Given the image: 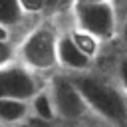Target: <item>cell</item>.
<instances>
[{
	"label": "cell",
	"mask_w": 127,
	"mask_h": 127,
	"mask_svg": "<svg viewBox=\"0 0 127 127\" xmlns=\"http://www.w3.org/2000/svg\"><path fill=\"white\" fill-rule=\"evenodd\" d=\"M71 77L79 87L91 115L115 127H127V93L119 83H113L91 71L71 73Z\"/></svg>",
	"instance_id": "1"
},
{
	"label": "cell",
	"mask_w": 127,
	"mask_h": 127,
	"mask_svg": "<svg viewBox=\"0 0 127 127\" xmlns=\"http://www.w3.org/2000/svg\"><path fill=\"white\" fill-rule=\"evenodd\" d=\"M58 38L60 34L44 24L28 32V36L16 48L20 64L34 71H52L58 67Z\"/></svg>",
	"instance_id": "2"
},
{
	"label": "cell",
	"mask_w": 127,
	"mask_h": 127,
	"mask_svg": "<svg viewBox=\"0 0 127 127\" xmlns=\"http://www.w3.org/2000/svg\"><path fill=\"white\" fill-rule=\"evenodd\" d=\"M75 28L95 36L99 42L111 40L117 30V12L113 2H75L73 0Z\"/></svg>",
	"instance_id": "3"
},
{
	"label": "cell",
	"mask_w": 127,
	"mask_h": 127,
	"mask_svg": "<svg viewBox=\"0 0 127 127\" xmlns=\"http://www.w3.org/2000/svg\"><path fill=\"white\" fill-rule=\"evenodd\" d=\"M46 85L54 99L58 119H62L65 123H75V121H81L87 115H91L71 73H54Z\"/></svg>",
	"instance_id": "4"
},
{
	"label": "cell",
	"mask_w": 127,
	"mask_h": 127,
	"mask_svg": "<svg viewBox=\"0 0 127 127\" xmlns=\"http://www.w3.org/2000/svg\"><path fill=\"white\" fill-rule=\"evenodd\" d=\"M46 83L40 81L38 71L24 64H8L0 67V97H16L30 101Z\"/></svg>",
	"instance_id": "5"
},
{
	"label": "cell",
	"mask_w": 127,
	"mask_h": 127,
	"mask_svg": "<svg viewBox=\"0 0 127 127\" xmlns=\"http://www.w3.org/2000/svg\"><path fill=\"white\" fill-rule=\"evenodd\" d=\"M93 64V58H89L85 52L79 50V46L73 42L71 34H60L58 38V65L64 67L69 73H81L89 71Z\"/></svg>",
	"instance_id": "6"
},
{
	"label": "cell",
	"mask_w": 127,
	"mask_h": 127,
	"mask_svg": "<svg viewBox=\"0 0 127 127\" xmlns=\"http://www.w3.org/2000/svg\"><path fill=\"white\" fill-rule=\"evenodd\" d=\"M30 119V101L16 97H0V123L14 127Z\"/></svg>",
	"instance_id": "7"
},
{
	"label": "cell",
	"mask_w": 127,
	"mask_h": 127,
	"mask_svg": "<svg viewBox=\"0 0 127 127\" xmlns=\"http://www.w3.org/2000/svg\"><path fill=\"white\" fill-rule=\"evenodd\" d=\"M30 117H34V119L40 121V123H52V121L58 119L56 105H54V99H52V95H50L48 85H44V87L30 99Z\"/></svg>",
	"instance_id": "8"
},
{
	"label": "cell",
	"mask_w": 127,
	"mask_h": 127,
	"mask_svg": "<svg viewBox=\"0 0 127 127\" xmlns=\"http://www.w3.org/2000/svg\"><path fill=\"white\" fill-rule=\"evenodd\" d=\"M26 12L22 10L20 0H0V24L14 28L24 20Z\"/></svg>",
	"instance_id": "9"
},
{
	"label": "cell",
	"mask_w": 127,
	"mask_h": 127,
	"mask_svg": "<svg viewBox=\"0 0 127 127\" xmlns=\"http://www.w3.org/2000/svg\"><path fill=\"white\" fill-rule=\"evenodd\" d=\"M71 34V38H73V42L79 46V50L81 52H85L89 58H95L97 56V52H99V40L95 38V36H91V34H87V32H83V30H71L69 32Z\"/></svg>",
	"instance_id": "10"
},
{
	"label": "cell",
	"mask_w": 127,
	"mask_h": 127,
	"mask_svg": "<svg viewBox=\"0 0 127 127\" xmlns=\"http://www.w3.org/2000/svg\"><path fill=\"white\" fill-rule=\"evenodd\" d=\"M16 58H18V56H16V48L12 46V42H4V40H0V67L12 64Z\"/></svg>",
	"instance_id": "11"
},
{
	"label": "cell",
	"mask_w": 127,
	"mask_h": 127,
	"mask_svg": "<svg viewBox=\"0 0 127 127\" xmlns=\"http://www.w3.org/2000/svg\"><path fill=\"white\" fill-rule=\"evenodd\" d=\"M22 10L26 14H40L46 10V2L44 0H20Z\"/></svg>",
	"instance_id": "12"
},
{
	"label": "cell",
	"mask_w": 127,
	"mask_h": 127,
	"mask_svg": "<svg viewBox=\"0 0 127 127\" xmlns=\"http://www.w3.org/2000/svg\"><path fill=\"white\" fill-rule=\"evenodd\" d=\"M73 127H115V125H111V123H107V121H103V119H99L95 115H87L85 119L75 121Z\"/></svg>",
	"instance_id": "13"
},
{
	"label": "cell",
	"mask_w": 127,
	"mask_h": 127,
	"mask_svg": "<svg viewBox=\"0 0 127 127\" xmlns=\"http://www.w3.org/2000/svg\"><path fill=\"white\" fill-rule=\"evenodd\" d=\"M117 83L127 93V56H123L117 64Z\"/></svg>",
	"instance_id": "14"
},
{
	"label": "cell",
	"mask_w": 127,
	"mask_h": 127,
	"mask_svg": "<svg viewBox=\"0 0 127 127\" xmlns=\"http://www.w3.org/2000/svg\"><path fill=\"white\" fill-rule=\"evenodd\" d=\"M117 32H119V38H121V42L127 46V18L123 20V24L119 26V30H117Z\"/></svg>",
	"instance_id": "15"
},
{
	"label": "cell",
	"mask_w": 127,
	"mask_h": 127,
	"mask_svg": "<svg viewBox=\"0 0 127 127\" xmlns=\"http://www.w3.org/2000/svg\"><path fill=\"white\" fill-rule=\"evenodd\" d=\"M0 40L10 42V28H8V26H2V24H0Z\"/></svg>",
	"instance_id": "16"
},
{
	"label": "cell",
	"mask_w": 127,
	"mask_h": 127,
	"mask_svg": "<svg viewBox=\"0 0 127 127\" xmlns=\"http://www.w3.org/2000/svg\"><path fill=\"white\" fill-rule=\"evenodd\" d=\"M14 127H40V125H36V123H32V121H22V123H18V125H14Z\"/></svg>",
	"instance_id": "17"
},
{
	"label": "cell",
	"mask_w": 127,
	"mask_h": 127,
	"mask_svg": "<svg viewBox=\"0 0 127 127\" xmlns=\"http://www.w3.org/2000/svg\"><path fill=\"white\" fill-rule=\"evenodd\" d=\"M44 2H46V10H48V8H54V6H58L62 0H44Z\"/></svg>",
	"instance_id": "18"
},
{
	"label": "cell",
	"mask_w": 127,
	"mask_h": 127,
	"mask_svg": "<svg viewBox=\"0 0 127 127\" xmlns=\"http://www.w3.org/2000/svg\"><path fill=\"white\" fill-rule=\"evenodd\" d=\"M75 2H113V0H75Z\"/></svg>",
	"instance_id": "19"
},
{
	"label": "cell",
	"mask_w": 127,
	"mask_h": 127,
	"mask_svg": "<svg viewBox=\"0 0 127 127\" xmlns=\"http://www.w3.org/2000/svg\"><path fill=\"white\" fill-rule=\"evenodd\" d=\"M0 127H6V125H2V123H0Z\"/></svg>",
	"instance_id": "20"
}]
</instances>
